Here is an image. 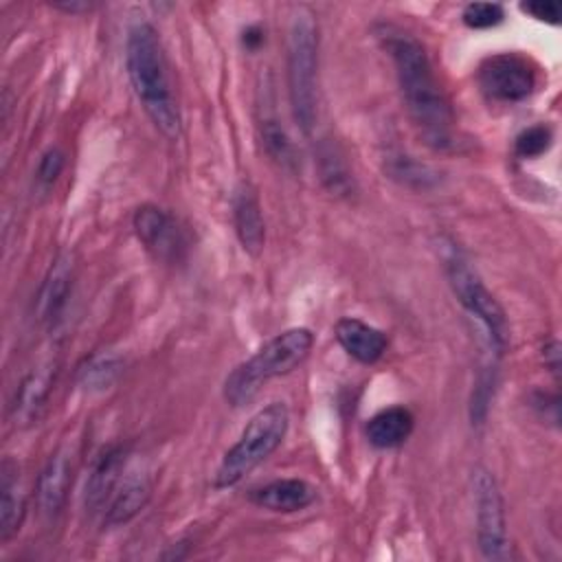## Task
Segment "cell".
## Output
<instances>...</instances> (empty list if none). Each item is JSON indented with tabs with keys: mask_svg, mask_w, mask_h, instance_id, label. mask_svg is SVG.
Instances as JSON below:
<instances>
[{
	"mask_svg": "<svg viewBox=\"0 0 562 562\" xmlns=\"http://www.w3.org/2000/svg\"><path fill=\"white\" fill-rule=\"evenodd\" d=\"M55 9H61L66 13H77V11H88L92 4H86V2H57L53 4Z\"/></svg>",
	"mask_w": 562,
	"mask_h": 562,
	"instance_id": "obj_30",
	"label": "cell"
},
{
	"mask_svg": "<svg viewBox=\"0 0 562 562\" xmlns=\"http://www.w3.org/2000/svg\"><path fill=\"white\" fill-rule=\"evenodd\" d=\"M505 18V11L498 2H472L463 9L461 20L470 29H490L501 24Z\"/></svg>",
	"mask_w": 562,
	"mask_h": 562,
	"instance_id": "obj_25",
	"label": "cell"
},
{
	"mask_svg": "<svg viewBox=\"0 0 562 562\" xmlns=\"http://www.w3.org/2000/svg\"><path fill=\"white\" fill-rule=\"evenodd\" d=\"M26 494L20 483V470L11 459L2 461L0 476V542L11 540L24 520Z\"/></svg>",
	"mask_w": 562,
	"mask_h": 562,
	"instance_id": "obj_18",
	"label": "cell"
},
{
	"mask_svg": "<svg viewBox=\"0 0 562 562\" xmlns=\"http://www.w3.org/2000/svg\"><path fill=\"white\" fill-rule=\"evenodd\" d=\"M121 373V358L114 353H94L77 369V380L88 391L108 389Z\"/></svg>",
	"mask_w": 562,
	"mask_h": 562,
	"instance_id": "obj_22",
	"label": "cell"
},
{
	"mask_svg": "<svg viewBox=\"0 0 562 562\" xmlns=\"http://www.w3.org/2000/svg\"><path fill=\"white\" fill-rule=\"evenodd\" d=\"M316 162H318L321 182L325 184V189L331 195L349 198L356 191L353 176H351V171H349V167L345 162V156L340 154V149L331 140L318 143Z\"/></svg>",
	"mask_w": 562,
	"mask_h": 562,
	"instance_id": "obj_20",
	"label": "cell"
},
{
	"mask_svg": "<svg viewBox=\"0 0 562 562\" xmlns=\"http://www.w3.org/2000/svg\"><path fill=\"white\" fill-rule=\"evenodd\" d=\"M520 9L529 13L536 20L558 24L560 22V4L553 0H536V2H522Z\"/></svg>",
	"mask_w": 562,
	"mask_h": 562,
	"instance_id": "obj_27",
	"label": "cell"
},
{
	"mask_svg": "<svg viewBox=\"0 0 562 562\" xmlns=\"http://www.w3.org/2000/svg\"><path fill=\"white\" fill-rule=\"evenodd\" d=\"M386 173L395 182H400L408 189H419V191L432 189L439 182V173L430 165L419 162V160H415L413 156H406V154H397V156L386 158Z\"/></svg>",
	"mask_w": 562,
	"mask_h": 562,
	"instance_id": "obj_21",
	"label": "cell"
},
{
	"mask_svg": "<svg viewBox=\"0 0 562 562\" xmlns=\"http://www.w3.org/2000/svg\"><path fill=\"white\" fill-rule=\"evenodd\" d=\"M479 86L492 101L516 103L533 92L536 72L525 57L498 53L479 66Z\"/></svg>",
	"mask_w": 562,
	"mask_h": 562,
	"instance_id": "obj_8",
	"label": "cell"
},
{
	"mask_svg": "<svg viewBox=\"0 0 562 562\" xmlns=\"http://www.w3.org/2000/svg\"><path fill=\"white\" fill-rule=\"evenodd\" d=\"M334 336H336L338 345L353 360H358L362 364L378 362L389 345L384 331H380L378 327H373L360 318H353V316L340 318L334 327Z\"/></svg>",
	"mask_w": 562,
	"mask_h": 562,
	"instance_id": "obj_17",
	"label": "cell"
},
{
	"mask_svg": "<svg viewBox=\"0 0 562 562\" xmlns=\"http://www.w3.org/2000/svg\"><path fill=\"white\" fill-rule=\"evenodd\" d=\"M413 413L404 406H389L382 408L380 413H375L369 422H367V439L371 446L375 448H395L400 443H404L411 432H413Z\"/></svg>",
	"mask_w": 562,
	"mask_h": 562,
	"instance_id": "obj_19",
	"label": "cell"
},
{
	"mask_svg": "<svg viewBox=\"0 0 562 562\" xmlns=\"http://www.w3.org/2000/svg\"><path fill=\"white\" fill-rule=\"evenodd\" d=\"M542 360L549 367V371L553 373V378H560V342L555 338H551L544 347H542Z\"/></svg>",
	"mask_w": 562,
	"mask_h": 562,
	"instance_id": "obj_28",
	"label": "cell"
},
{
	"mask_svg": "<svg viewBox=\"0 0 562 562\" xmlns=\"http://www.w3.org/2000/svg\"><path fill=\"white\" fill-rule=\"evenodd\" d=\"M288 99L294 123L310 136L316 125V68H318V24L310 7H294L288 26Z\"/></svg>",
	"mask_w": 562,
	"mask_h": 562,
	"instance_id": "obj_4",
	"label": "cell"
},
{
	"mask_svg": "<svg viewBox=\"0 0 562 562\" xmlns=\"http://www.w3.org/2000/svg\"><path fill=\"white\" fill-rule=\"evenodd\" d=\"M233 226L241 248L257 257L266 244V222L257 191L248 182H241L233 193Z\"/></svg>",
	"mask_w": 562,
	"mask_h": 562,
	"instance_id": "obj_13",
	"label": "cell"
},
{
	"mask_svg": "<svg viewBox=\"0 0 562 562\" xmlns=\"http://www.w3.org/2000/svg\"><path fill=\"white\" fill-rule=\"evenodd\" d=\"M474 512H476V542L487 560H507L512 555L507 544L505 505L494 474L487 468H474L472 472Z\"/></svg>",
	"mask_w": 562,
	"mask_h": 562,
	"instance_id": "obj_7",
	"label": "cell"
},
{
	"mask_svg": "<svg viewBox=\"0 0 562 562\" xmlns=\"http://www.w3.org/2000/svg\"><path fill=\"white\" fill-rule=\"evenodd\" d=\"M72 270H75V263L70 252L57 255L55 261L50 263L35 301V314L40 323L53 325L59 318L72 288Z\"/></svg>",
	"mask_w": 562,
	"mask_h": 562,
	"instance_id": "obj_12",
	"label": "cell"
},
{
	"mask_svg": "<svg viewBox=\"0 0 562 562\" xmlns=\"http://www.w3.org/2000/svg\"><path fill=\"white\" fill-rule=\"evenodd\" d=\"M261 31L257 29V26H250L248 31H244V44L248 46V48H257L259 44H261Z\"/></svg>",
	"mask_w": 562,
	"mask_h": 562,
	"instance_id": "obj_29",
	"label": "cell"
},
{
	"mask_svg": "<svg viewBox=\"0 0 562 562\" xmlns=\"http://www.w3.org/2000/svg\"><path fill=\"white\" fill-rule=\"evenodd\" d=\"M257 507L277 514H294L316 501V487L303 479H277L250 492Z\"/></svg>",
	"mask_w": 562,
	"mask_h": 562,
	"instance_id": "obj_16",
	"label": "cell"
},
{
	"mask_svg": "<svg viewBox=\"0 0 562 562\" xmlns=\"http://www.w3.org/2000/svg\"><path fill=\"white\" fill-rule=\"evenodd\" d=\"M138 241L160 261H176L184 250V235L173 215L156 204H143L134 213Z\"/></svg>",
	"mask_w": 562,
	"mask_h": 562,
	"instance_id": "obj_9",
	"label": "cell"
},
{
	"mask_svg": "<svg viewBox=\"0 0 562 562\" xmlns=\"http://www.w3.org/2000/svg\"><path fill=\"white\" fill-rule=\"evenodd\" d=\"M70 481H72V457L68 448H59L46 461L35 487L37 507L46 520H53L64 507L70 490Z\"/></svg>",
	"mask_w": 562,
	"mask_h": 562,
	"instance_id": "obj_11",
	"label": "cell"
},
{
	"mask_svg": "<svg viewBox=\"0 0 562 562\" xmlns=\"http://www.w3.org/2000/svg\"><path fill=\"white\" fill-rule=\"evenodd\" d=\"M61 169H64V154H61L57 147H53V149H48V151L42 156V160H40V165H37V180H40L44 187H48V184H53V182L57 180V176L61 173Z\"/></svg>",
	"mask_w": 562,
	"mask_h": 562,
	"instance_id": "obj_26",
	"label": "cell"
},
{
	"mask_svg": "<svg viewBox=\"0 0 562 562\" xmlns=\"http://www.w3.org/2000/svg\"><path fill=\"white\" fill-rule=\"evenodd\" d=\"M551 138H553V134L547 125H531L516 136L514 149L520 158H536L549 149Z\"/></svg>",
	"mask_w": 562,
	"mask_h": 562,
	"instance_id": "obj_24",
	"label": "cell"
},
{
	"mask_svg": "<svg viewBox=\"0 0 562 562\" xmlns=\"http://www.w3.org/2000/svg\"><path fill=\"white\" fill-rule=\"evenodd\" d=\"M290 413L283 402H272L259 408L244 426L239 439L222 457L213 485L226 490L237 485L259 463H263L285 439Z\"/></svg>",
	"mask_w": 562,
	"mask_h": 562,
	"instance_id": "obj_5",
	"label": "cell"
},
{
	"mask_svg": "<svg viewBox=\"0 0 562 562\" xmlns=\"http://www.w3.org/2000/svg\"><path fill=\"white\" fill-rule=\"evenodd\" d=\"M446 272L457 301L483 329L487 356L501 358L509 340V325L501 303L461 255L454 252L448 257Z\"/></svg>",
	"mask_w": 562,
	"mask_h": 562,
	"instance_id": "obj_6",
	"label": "cell"
},
{
	"mask_svg": "<svg viewBox=\"0 0 562 562\" xmlns=\"http://www.w3.org/2000/svg\"><path fill=\"white\" fill-rule=\"evenodd\" d=\"M375 35L389 53L402 99L419 136L432 149L446 151L454 145V114L439 88L422 42L395 24H378Z\"/></svg>",
	"mask_w": 562,
	"mask_h": 562,
	"instance_id": "obj_1",
	"label": "cell"
},
{
	"mask_svg": "<svg viewBox=\"0 0 562 562\" xmlns=\"http://www.w3.org/2000/svg\"><path fill=\"white\" fill-rule=\"evenodd\" d=\"M125 461H127V450L123 446H110L105 448L86 481V509H90L92 514L103 509V505L110 501L112 492L116 490L123 472H125Z\"/></svg>",
	"mask_w": 562,
	"mask_h": 562,
	"instance_id": "obj_15",
	"label": "cell"
},
{
	"mask_svg": "<svg viewBox=\"0 0 562 562\" xmlns=\"http://www.w3.org/2000/svg\"><path fill=\"white\" fill-rule=\"evenodd\" d=\"M125 68L134 94L156 130L167 138H178L182 119L171 88L165 50L151 24L136 22L127 31Z\"/></svg>",
	"mask_w": 562,
	"mask_h": 562,
	"instance_id": "obj_2",
	"label": "cell"
},
{
	"mask_svg": "<svg viewBox=\"0 0 562 562\" xmlns=\"http://www.w3.org/2000/svg\"><path fill=\"white\" fill-rule=\"evenodd\" d=\"M55 375H57V362H53V360L42 362L40 367L31 369L24 375V380L15 389V395H13V402L9 408V417L15 428H26L40 417V413L50 395Z\"/></svg>",
	"mask_w": 562,
	"mask_h": 562,
	"instance_id": "obj_10",
	"label": "cell"
},
{
	"mask_svg": "<svg viewBox=\"0 0 562 562\" xmlns=\"http://www.w3.org/2000/svg\"><path fill=\"white\" fill-rule=\"evenodd\" d=\"M151 496V476L147 470L132 468L125 470L116 490L112 492L105 507L108 525H125L130 522L149 501Z\"/></svg>",
	"mask_w": 562,
	"mask_h": 562,
	"instance_id": "obj_14",
	"label": "cell"
},
{
	"mask_svg": "<svg viewBox=\"0 0 562 562\" xmlns=\"http://www.w3.org/2000/svg\"><path fill=\"white\" fill-rule=\"evenodd\" d=\"M259 132H261V143H263L266 154L283 169H294L296 151H294V145H292L288 132L283 130V125L274 116H263Z\"/></svg>",
	"mask_w": 562,
	"mask_h": 562,
	"instance_id": "obj_23",
	"label": "cell"
},
{
	"mask_svg": "<svg viewBox=\"0 0 562 562\" xmlns=\"http://www.w3.org/2000/svg\"><path fill=\"white\" fill-rule=\"evenodd\" d=\"M312 347L314 334L307 327H290L272 336L226 375L224 400L233 408L250 404L268 380L294 371L310 356Z\"/></svg>",
	"mask_w": 562,
	"mask_h": 562,
	"instance_id": "obj_3",
	"label": "cell"
}]
</instances>
